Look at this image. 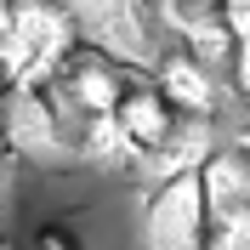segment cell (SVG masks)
Here are the masks:
<instances>
[{
  "label": "cell",
  "mask_w": 250,
  "mask_h": 250,
  "mask_svg": "<svg viewBox=\"0 0 250 250\" xmlns=\"http://www.w3.org/2000/svg\"><path fill=\"white\" fill-rule=\"evenodd\" d=\"M74 51L80 40L62 6H12L6 46H0V85L6 91H46Z\"/></svg>",
  "instance_id": "6da1fadb"
},
{
  "label": "cell",
  "mask_w": 250,
  "mask_h": 250,
  "mask_svg": "<svg viewBox=\"0 0 250 250\" xmlns=\"http://www.w3.org/2000/svg\"><path fill=\"white\" fill-rule=\"evenodd\" d=\"M68 23H74V40L80 51H91V57H103L108 68H148L154 74V62L165 57V46H159V29H154V12L148 6H80V12H68Z\"/></svg>",
  "instance_id": "7a4b0ae2"
},
{
  "label": "cell",
  "mask_w": 250,
  "mask_h": 250,
  "mask_svg": "<svg viewBox=\"0 0 250 250\" xmlns=\"http://www.w3.org/2000/svg\"><path fill=\"white\" fill-rule=\"evenodd\" d=\"M0 154L23 159H62L68 154V131L46 91H6L0 97Z\"/></svg>",
  "instance_id": "3957f363"
},
{
  "label": "cell",
  "mask_w": 250,
  "mask_h": 250,
  "mask_svg": "<svg viewBox=\"0 0 250 250\" xmlns=\"http://www.w3.org/2000/svg\"><path fill=\"white\" fill-rule=\"evenodd\" d=\"M159 97H165V108L176 114V120H199L210 125V114L222 108V74L216 68H205V62L182 57V51H165V57L154 62V80H148Z\"/></svg>",
  "instance_id": "277c9868"
},
{
  "label": "cell",
  "mask_w": 250,
  "mask_h": 250,
  "mask_svg": "<svg viewBox=\"0 0 250 250\" xmlns=\"http://www.w3.org/2000/svg\"><path fill=\"white\" fill-rule=\"evenodd\" d=\"M199 233H205L199 182L193 176L159 182L154 199H148V239H154V250H199Z\"/></svg>",
  "instance_id": "5b68a950"
},
{
  "label": "cell",
  "mask_w": 250,
  "mask_h": 250,
  "mask_svg": "<svg viewBox=\"0 0 250 250\" xmlns=\"http://www.w3.org/2000/svg\"><path fill=\"white\" fill-rule=\"evenodd\" d=\"M114 125H120L125 142H131V148L148 159V154H159V148L176 137V125H182V120L165 108V97H159L148 80H125L120 103H114Z\"/></svg>",
  "instance_id": "8992f818"
},
{
  "label": "cell",
  "mask_w": 250,
  "mask_h": 250,
  "mask_svg": "<svg viewBox=\"0 0 250 250\" xmlns=\"http://www.w3.org/2000/svg\"><path fill=\"white\" fill-rule=\"evenodd\" d=\"M199 205L205 216H245L250 210V171H245V154L239 148H210L199 159Z\"/></svg>",
  "instance_id": "52a82bcc"
},
{
  "label": "cell",
  "mask_w": 250,
  "mask_h": 250,
  "mask_svg": "<svg viewBox=\"0 0 250 250\" xmlns=\"http://www.w3.org/2000/svg\"><path fill=\"white\" fill-rule=\"evenodd\" d=\"M68 154L91 159L97 171H125V165H142V154L125 142V131H120V125H114V114L74 125V137H68Z\"/></svg>",
  "instance_id": "ba28073f"
},
{
  "label": "cell",
  "mask_w": 250,
  "mask_h": 250,
  "mask_svg": "<svg viewBox=\"0 0 250 250\" xmlns=\"http://www.w3.org/2000/svg\"><path fill=\"white\" fill-rule=\"evenodd\" d=\"M199 250H250V210L245 216H205Z\"/></svg>",
  "instance_id": "9c48e42d"
},
{
  "label": "cell",
  "mask_w": 250,
  "mask_h": 250,
  "mask_svg": "<svg viewBox=\"0 0 250 250\" xmlns=\"http://www.w3.org/2000/svg\"><path fill=\"white\" fill-rule=\"evenodd\" d=\"M34 250H80V239L62 228V222H46L40 233H34Z\"/></svg>",
  "instance_id": "30bf717a"
},
{
  "label": "cell",
  "mask_w": 250,
  "mask_h": 250,
  "mask_svg": "<svg viewBox=\"0 0 250 250\" xmlns=\"http://www.w3.org/2000/svg\"><path fill=\"white\" fill-rule=\"evenodd\" d=\"M6 17H12V6H0V46H6Z\"/></svg>",
  "instance_id": "8fae6325"
},
{
  "label": "cell",
  "mask_w": 250,
  "mask_h": 250,
  "mask_svg": "<svg viewBox=\"0 0 250 250\" xmlns=\"http://www.w3.org/2000/svg\"><path fill=\"white\" fill-rule=\"evenodd\" d=\"M0 250H6V233H0Z\"/></svg>",
  "instance_id": "7c38bea8"
}]
</instances>
